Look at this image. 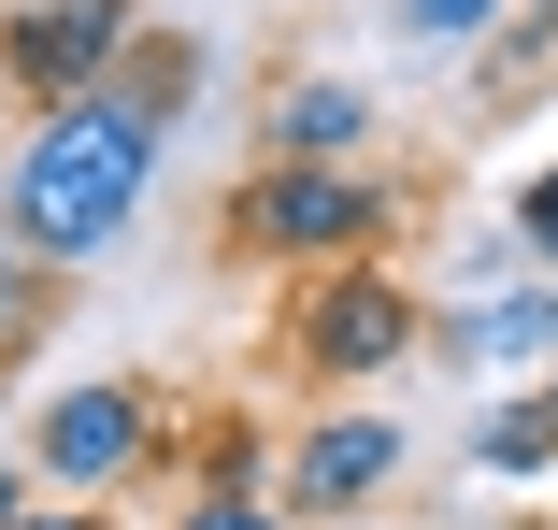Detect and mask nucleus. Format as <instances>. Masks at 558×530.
I'll return each mask as SVG.
<instances>
[{"label": "nucleus", "mask_w": 558, "mask_h": 530, "mask_svg": "<svg viewBox=\"0 0 558 530\" xmlns=\"http://www.w3.org/2000/svg\"><path fill=\"white\" fill-rule=\"evenodd\" d=\"M501 230L530 244V273H558V158H544V172L515 186V216H501Z\"/></svg>", "instance_id": "14"}, {"label": "nucleus", "mask_w": 558, "mask_h": 530, "mask_svg": "<svg viewBox=\"0 0 558 530\" xmlns=\"http://www.w3.org/2000/svg\"><path fill=\"white\" fill-rule=\"evenodd\" d=\"M230 230L258 244V258H301V273H344V258H387V230H401V186L359 158V172H287V158H258L244 172V201H230Z\"/></svg>", "instance_id": "2"}, {"label": "nucleus", "mask_w": 558, "mask_h": 530, "mask_svg": "<svg viewBox=\"0 0 558 530\" xmlns=\"http://www.w3.org/2000/svg\"><path fill=\"white\" fill-rule=\"evenodd\" d=\"M473 487H558V401L544 387H501L473 415Z\"/></svg>", "instance_id": "9"}, {"label": "nucleus", "mask_w": 558, "mask_h": 530, "mask_svg": "<svg viewBox=\"0 0 558 530\" xmlns=\"http://www.w3.org/2000/svg\"><path fill=\"white\" fill-rule=\"evenodd\" d=\"M158 158H172V130L144 116L130 86L58 100V116H29L15 158H0V230H15L44 273H86V258H116L130 216L158 201Z\"/></svg>", "instance_id": "1"}, {"label": "nucleus", "mask_w": 558, "mask_h": 530, "mask_svg": "<svg viewBox=\"0 0 558 530\" xmlns=\"http://www.w3.org/2000/svg\"><path fill=\"white\" fill-rule=\"evenodd\" d=\"M172 530H301V516H287V502H258V487H201Z\"/></svg>", "instance_id": "13"}, {"label": "nucleus", "mask_w": 558, "mask_h": 530, "mask_svg": "<svg viewBox=\"0 0 558 530\" xmlns=\"http://www.w3.org/2000/svg\"><path fill=\"white\" fill-rule=\"evenodd\" d=\"M144 459H158V387H144V373H72V387H44V415H29V473H44L58 502L130 487Z\"/></svg>", "instance_id": "3"}, {"label": "nucleus", "mask_w": 558, "mask_h": 530, "mask_svg": "<svg viewBox=\"0 0 558 530\" xmlns=\"http://www.w3.org/2000/svg\"><path fill=\"white\" fill-rule=\"evenodd\" d=\"M116 86H130V100H144V116H158V130H172V116H186V100H201V44H186V29H144V44H130V72H116Z\"/></svg>", "instance_id": "10"}, {"label": "nucleus", "mask_w": 558, "mask_h": 530, "mask_svg": "<svg viewBox=\"0 0 558 530\" xmlns=\"http://www.w3.org/2000/svg\"><path fill=\"white\" fill-rule=\"evenodd\" d=\"M144 44V0H0V86L58 116V100H100Z\"/></svg>", "instance_id": "4"}, {"label": "nucleus", "mask_w": 558, "mask_h": 530, "mask_svg": "<svg viewBox=\"0 0 558 530\" xmlns=\"http://www.w3.org/2000/svg\"><path fill=\"white\" fill-rule=\"evenodd\" d=\"M44 301H58V273H44V258H29L15 230H0V359H15V345L44 330Z\"/></svg>", "instance_id": "12"}, {"label": "nucleus", "mask_w": 558, "mask_h": 530, "mask_svg": "<svg viewBox=\"0 0 558 530\" xmlns=\"http://www.w3.org/2000/svg\"><path fill=\"white\" fill-rule=\"evenodd\" d=\"M544 401H558V373H544Z\"/></svg>", "instance_id": "17"}, {"label": "nucleus", "mask_w": 558, "mask_h": 530, "mask_svg": "<svg viewBox=\"0 0 558 530\" xmlns=\"http://www.w3.org/2000/svg\"><path fill=\"white\" fill-rule=\"evenodd\" d=\"M387 29L429 44V58H459V44H501L515 29V0H387Z\"/></svg>", "instance_id": "11"}, {"label": "nucleus", "mask_w": 558, "mask_h": 530, "mask_svg": "<svg viewBox=\"0 0 558 530\" xmlns=\"http://www.w3.org/2000/svg\"><path fill=\"white\" fill-rule=\"evenodd\" d=\"M415 287L387 273V258H344V273H315L301 287V315H287V345H301V373H329V387H359V373H401L415 359Z\"/></svg>", "instance_id": "5"}, {"label": "nucleus", "mask_w": 558, "mask_h": 530, "mask_svg": "<svg viewBox=\"0 0 558 530\" xmlns=\"http://www.w3.org/2000/svg\"><path fill=\"white\" fill-rule=\"evenodd\" d=\"M459 373H515V387H544V373H558V287H501V301H473V315H459Z\"/></svg>", "instance_id": "8"}, {"label": "nucleus", "mask_w": 558, "mask_h": 530, "mask_svg": "<svg viewBox=\"0 0 558 530\" xmlns=\"http://www.w3.org/2000/svg\"><path fill=\"white\" fill-rule=\"evenodd\" d=\"M401 459H415V431H401V415L387 401H344V415H315V431L287 445V516H373L387 487H401Z\"/></svg>", "instance_id": "6"}, {"label": "nucleus", "mask_w": 558, "mask_h": 530, "mask_svg": "<svg viewBox=\"0 0 558 530\" xmlns=\"http://www.w3.org/2000/svg\"><path fill=\"white\" fill-rule=\"evenodd\" d=\"M373 144H387V116H373L359 72H301L272 116H258V158H287V172H359Z\"/></svg>", "instance_id": "7"}, {"label": "nucleus", "mask_w": 558, "mask_h": 530, "mask_svg": "<svg viewBox=\"0 0 558 530\" xmlns=\"http://www.w3.org/2000/svg\"><path fill=\"white\" fill-rule=\"evenodd\" d=\"M29 516V459H0V530H15Z\"/></svg>", "instance_id": "16"}, {"label": "nucleus", "mask_w": 558, "mask_h": 530, "mask_svg": "<svg viewBox=\"0 0 558 530\" xmlns=\"http://www.w3.org/2000/svg\"><path fill=\"white\" fill-rule=\"evenodd\" d=\"M15 530H116V516H100V502H29Z\"/></svg>", "instance_id": "15"}]
</instances>
